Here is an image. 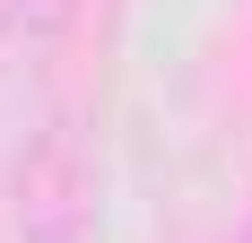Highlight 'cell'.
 <instances>
[{"label":"cell","instance_id":"obj_3","mask_svg":"<svg viewBox=\"0 0 252 243\" xmlns=\"http://www.w3.org/2000/svg\"><path fill=\"white\" fill-rule=\"evenodd\" d=\"M244 243H252V235H244Z\"/></svg>","mask_w":252,"mask_h":243},{"label":"cell","instance_id":"obj_2","mask_svg":"<svg viewBox=\"0 0 252 243\" xmlns=\"http://www.w3.org/2000/svg\"><path fill=\"white\" fill-rule=\"evenodd\" d=\"M61 18H70V0H9V35H26V44H52Z\"/></svg>","mask_w":252,"mask_h":243},{"label":"cell","instance_id":"obj_1","mask_svg":"<svg viewBox=\"0 0 252 243\" xmlns=\"http://www.w3.org/2000/svg\"><path fill=\"white\" fill-rule=\"evenodd\" d=\"M96 182H87V156H78L70 130H52L18 174V243H87L96 235Z\"/></svg>","mask_w":252,"mask_h":243}]
</instances>
